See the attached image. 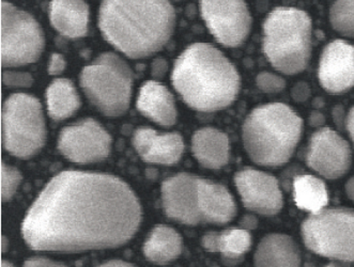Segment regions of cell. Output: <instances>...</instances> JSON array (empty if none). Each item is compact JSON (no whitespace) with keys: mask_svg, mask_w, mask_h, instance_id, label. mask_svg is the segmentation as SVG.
Wrapping results in <instances>:
<instances>
[{"mask_svg":"<svg viewBox=\"0 0 354 267\" xmlns=\"http://www.w3.org/2000/svg\"><path fill=\"white\" fill-rule=\"evenodd\" d=\"M140 219V202L118 177L64 171L43 189L21 232L35 250L83 253L121 246Z\"/></svg>","mask_w":354,"mask_h":267,"instance_id":"obj_1","label":"cell"},{"mask_svg":"<svg viewBox=\"0 0 354 267\" xmlns=\"http://www.w3.org/2000/svg\"><path fill=\"white\" fill-rule=\"evenodd\" d=\"M175 27V9L169 0H103L100 7L102 36L131 59L161 50Z\"/></svg>","mask_w":354,"mask_h":267,"instance_id":"obj_2","label":"cell"},{"mask_svg":"<svg viewBox=\"0 0 354 267\" xmlns=\"http://www.w3.org/2000/svg\"><path fill=\"white\" fill-rule=\"evenodd\" d=\"M175 90L191 108L213 112L230 106L240 90L234 64L208 43H194L176 60L171 73Z\"/></svg>","mask_w":354,"mask_h":267,"instance_id":"obj_3","label":"cell"},{"mask_svg":"<svg viewBox=\"0 0 354 267\" xmlns=\"http://www.w3.org/2000/svg\"><path fill=\"white\" fill-rule=\"evenodd\" d=\"M303 120L281 103L254 109L243 124L244 148L254 163L267 167L286 164L300 141Z\"/></svg>","mask_w":354,"mask_h":267,"instance_id":"obj_4","label":"cell"},{"mask_svg":"<svg viewBox=\"0 0 354 267\" xmlns=\"http://www.w3.org/2000/svg\"><path fill=\"white\" fill-rule=\"evenodd\" d=\"M312 21L295 8H277L263 25V52L272 66L283 74H298L310 56Z\"/></svg>","mask_w":354,"mask_h":267,"instance_id":"obj_5","label":"cell"},{"mask_svg":"<svg viewBox=\"0 0 354 267\" xmlns=\"http://www.w3.org/2000/svg\"><path fill=\"white\" fill-rule=\"evenodd\" d=\"M89 102L106 117H120L128 111L134 75L118 55L104 52L85 66L80 77Z\"/></svg>","mask_w":354,"mask_h":267,"instance_id":"obj_6","label":"cell"},{"mask_svg":"<svg viewBox=\"0 0 354 267\" xmlns=\"http://www.w3.org/2000/svg\"><path fill=\"white\" fill-rule=\"evenodd\" d=\"M46 128L40 101L26 93H15L3 107V144L19 159H30L44 147Z\"/></svg>","mask_w":354,"mask_h":267,"instance_id":"obj_7","label":"cell"},{"mask_svg":"<svg viewBox=\"0 0 354 267\" xmlns=\"http://www.w3.org/2000/svg\"><path fill=\"white\" fill-rule=\"evenodd\" d=\"M302 237L317 255L354 262V210L328 208L312 214L303 222Z\"/></svg>","mask_w":354,"mask_h":267,"instance_id":"obj_8","label":"cell"},{"mask_svg":"<svg viewBox=\"0 0 354 267\" xmlns=\"http://www.w3.org/2000/svg\"><path fill=\"white\" fill-rule=\"evenodd\" d=\"M45 46L40 24L12 3H1V66L15 68L38 61Z\"/></svg>","mask_w":354,"mask_h":267,"instance_id":"obj_9","label":"cell"},{"mask_svg":"<svg viewBox=\"0 0 354 267\" xmlns=\"http://www.w3.org/2000/svg\"><path fill=\"white\" fill-rule=\"evenodd\" d=\"M201 12L209 31L227 48L245 42L252 17L245 0H201Z\"/></svg>","mask_w":354,"mask_h":267,"instance_id":"obj_10","label":"cell"},{"mask_svg":"<svg viewBox=\"0 0 354 267\" xmlns=\"http://www.w3.org/2000/svg\"><path fill=\"white\" fill-rule=\"evenodd\" d=\"M111 135L99 122L90 118L66 126L58 138L60 153L73 163L103 161L111 153Z\"/></svg>","mask_w":354,"mask_h":267,"instance_id":"obj_11","label":"cell"},{"mask_svg":"<svg viewBox=\"0 0 354 267\" xmlns=\"http://www.w3.org/2000/svg\"><path fill=\"white\" fill-rule=\"evenodd\" d=\"M306 161L313 170L328 180H335L349 170L351 150L335 130L322 128L313 135Z\"/></svg>","mask_w":354,"mask_h":267,"instance_id":"obj_12","label":"cell"},{"mask_svg":"<svg viewBox=\"0 0 354 267\" xmlns=\"http://www.w3.org/2000/svg\"><path fill=\"white\" fill-rule=\"evenodd\" d=\"M234 183L243 206L260 215H277L283 208V195L279 181L273 175L244 169L234 175Z\"/></svg>","mask_w":354,"mask_h":267,"instance_id":"obj_13","label":"cell"},{"mask_svg":"<svg viewBox=\"0 0 354 267\" xmlns=\"http://www.w3.org/2000/svg\"><path fill=\"white\" fill-rule=\"evenodd\" d=\"M199 177L181 173L169 177L162 186V200L166 215L185 225L201 222L198 210Z\"/></svg>","mask_w":354,"mask_h":267,"instance_id":"obj_14","label":"cell"},{"mask_svg":"<svg viewBox=\"0 0 354 267\" xmlns=\"http://www.w3.org/2000/svg\"><path fill=\"white\" fill-rule=\"evenodd\" d=\"M319 81L330 93H342L354 86V46L342 40L330 42L319 64Z\"/></svg>","mask_w":354,"mask_h":267,"instance_id":"obj_15","label":"cell"},{"mask_svg":"<svg viewBox=\"0 0 354 267\" xmlns=\"http://www.w3.org/2000/svg\"><path fill=\"white\" fill-rule=\"evenodd\" d=\"M132 142L138 155L148 163L173 165L180 161L185 151V142L180 134H160L150 128L135 130Z\"/></svg>","mask_w":354,"mask_h":267,"instance_id":"obj_16","label":"cell"},{"mask_svg":"<svg viewBox=\"0 0 354 267\" xmlns=\"http://www.w3.org/2000/svg\"><path fill=\"white\" fill-rule=\"evenodd\" d=\"M136 107L145 117L160 126H171L177 122L175 97L163 83L146 81L140 88Z\"/></svg>","mask_w":354,"mask_h":267,"instance_id":"obj_17","label":"cell"},{"mask_svg":"<svg viewBox=\"0 0 354 267\" xmlns=\"http://www.w3.org/2000/svg\"><path fill=\"white\" fill-rule=\"evenodd\" d=\"M198 210L201 221L224 225L234 219L236 206L226 187L199 177Z\"/></svg>","mask_w":354,"mask_h":267,"instance_id":"obj_18","label":"cell"},{"mask_svg":"<svg viewBox=\"0 0 354 267\" xmlns=\"http://www.w3.org/2000/svg\"><path fill=\"white\" fill-rule=\"evenodd\" d=\"M89 6L84 0H52L50 21L53 28L68 39L83 38L89 27Z\"/></svg>","mask_w":354,"mask_h":267,"instance_id":"obj_19","label":"cell"},{"mask_svg":"<svg viewBox=\"0 0 354 267\" xmlns=\"http://www.w3.org/2000/svg\"><path fill=\"white\" fill-rule=\"evenodd\" d=\"M254 262L256 267H301V253L290 237L274 233L261 239Z\"/></svg>","mask_w":354,"mask_h":267,"instance_id":"obj_20","label":"cell"},{"mask_svg":"<svg viewBox=\"0 0 354 267\" xmlns=\"http://www.w3.org/2000/svg\"><path fill=\"white\" fill-rule=\"evenodd\" d=\"M192 152L205 168L220 169L230 161V139L216 128H201L192 138Z\"/></svg>","mask_w":354,"mask_h":267,"instance_id":"obj_21","label":"cell"},{"mask_svg":"<svg viewBox=\"0 0 354 267\" xmlns=\"http://www.w3.org/2000/svg\"><path fill=\"white\" fill-rule=\"evenodd\" d=\"M46 103L50 118L55 121L66 120L73 116L81 107V99L71 81L55 79L46 90Z\"/></svg>","mask_w":354,"mask_h":267,"instance_id":"obj_22","label":"cell"},{"mask_svg":"<svg viewBox=\"0 0 354 267\" xmlns=\"http://www.w3.org/2000/svg\"><path fill=\"white\" fill-rule=\"evenodd\" d=\"M182 239L171 228L156 227L144 246L146 258L156 264H167L181 255Z\"/></svg>","mask_w":354,"mask_h":267,"instance_id":"obj_23","label":"cell"},{"mask_svg":"<svg viewBox=\"0 0 354 267\" xmlns=\"http://www.w3.org/2000/svg\"><path fill=\"white\" fill-rule=\"evenodd\" d=\"M293 199L301 210L318 213L328 206V189L324 181L314 175H298L293 180Z\"/></svg>","mask_w":354,"mask_h":267,"instance_id":"obj_24","label":"cell"},{"mask_svg":"<svg viewBox=\"0 0 354 267\" xmlns=\"http://www.w3.org/2000/svg\"><path fill=\"white\" fill-rule=\"evenodd\" d=\"M203 246L211 253H221L230 260L245 255L252 246V235L246 230L230 229L221 235L210 233L203 239Z\"/></svg>","mask_w":354,"mask_h":267,"instance_id":"obj_25","label":"cell"},{"mask_svg":"<svg viewBox=\"0 0 354 267\" xmlns=\"http://www.w3.org/2000/svg\"><path fill=\"white\" fill-rule=\"evenodd\" d=\"M332 27L346 37H354V0H337L330 11Z\"/></svg>","mask_w":354,"mask_h":267,"instance_id":"obj_26","label":"cell"},{"mask_svg":"<svg viewBox=\"0 0 354 267\" xmlns=\"http://www.w3.org/2000/svg\"><path fill=\"white\" fill-rule=\"evenodd\" d=\"M21 177L17 169L1 164V198L7 201L12 198L21 183Z\"/></svg>","mask_w":354,"mask_h":267,"instance_id":"obj_27","label":"cell"},{"mask_svg":"<svg viewBox=\"0 0 354 267\" xmlns=\"http://www.w3.org/2000/svg\"><path fill=\"white\" fill-rule=\"evenodd\" d=\"M258 87L268 93L279 92L285 87V81L279 76L271 73H261L257 77Z\"/></svg>","mask_w":354,"mask_h":267,"instance_id":"obj_28","label":"cell"},{"mask_svg":"<svg viewBox=\"0 0 354 267\" xmlns=\"http://www.w3.org/2000/svg\"><path fill=\"white\" fill-rule=\"evenodd\" d=\"M3 81L8 87H31L33 79L30 74L17 73V72H5Z\"/></svg>","mask_w":354,"mask_h":267,"instance_id":"obj_29","label":"cell"},{"mask_svg":"<svg viewBox=\"0 0 354 267\" xmlns=\"http://www.w3.org/2000/svg\"><path fill=\"white\" fill-rule=\"evenodd\" d=\"M66 60L60 54H53L48 62V74L53 76L60 75L66 70Z\"/></svg>","mask_w":354,"mask_h":267,"instance_id":"obj_30","label":"cell"},{"mask_svg":"<svg viewBox=\"0 0 354 267\" xmlns=\"http://www.w3.org/2000/svg\"><path fill=\"white\" fill-rule=\"evenodd\" d=\"M24 267H66L62 263L54 262L44 258H35L25 262Z\"/></svg>","mask_w":354,"mask_h":267,"instance_id":"obj_31","label":"cell"},{"mask_svg":"<svg viewBox=\"0 0 354 267\" xmlns=\"http://www.w3.org/2000/svg\"><path fill=\"white\" fill-rule=\"evenodd\" d=\"M347 128L349 130L350 137L354 144V107L350 110L349 116H348Z\"/></svg>","mask_w":354,"mask_h":267,"instance_id":"obj_32","label":"cell"},{"mask_svg":"<svg viewBox=\"0 0 354 267\" xmlns=\"http://www.w3.org/2000/svg\"><path fill=\"white\" fill-rule=\"evenodd\" d=\"M166 68L167 66H166L165 61H163V60H156L153 64V75L158 76V74H160L158 71H161V74L165 73Z\"/></svg>","mask_w":354,"mask_h":267,"instance_id":"obj_33","label":"cell"},{"mask_svg":"<svg viewBox=\"0 0 354 267\" xmlns=\"http://www.w3.org/2000/svg\"><path fill=\"white\" fill-rule=\"evenodd\" d=\"M99 267H135L129 263L123 262V261H109V262L104 263V264L100 265Z\"/></svg>","mask_w":354,"mask_h":267,"instance_id":"obj_34","label":"cell"},{"mask_svg":"<svg viewBox=\"0 0 354 267\" xmlns=\"http://www.w3.org/2000/svg\"><path fill=\"white\" fill-rule=\"evenodd\" d=\"M346 192L349 199H351L352 201L354 202V177L350 179L346 184Z\"/></svg>","mask_w":354,"mask_h":267,"instance_id":"obj_35","label":"cell"},{"mask_svg":"<svg viewBox=\"0 0 354 267\" xmlns=\"http://www.w3.org/2000/svg\"><path fill=\"white\" fill-rule=\"evenodd\" d=\"M1 267H13V265L3 261V262L1 263Z\"/></svg>","mask_w":354,"mask_h":267,"instance_id":"obj_36","label":"cell"},{"mask_svg":"<svg viewBox=\"0 0 354 267\" xmlns=\"http://www.w3.org/2000/svg\"><path fill=\"white\" fill-rule=\"evenodd\" d=\"M324 267H339V266H338V265H336V264H328V265H326V266H324Z\"/></svg>","mask_w":354,"mask_h":267,"instance_id":"obj_37","label":"cell"},{"mask_svg":"<svg viewBox=\"0 0 354 267\" xmlns=\"http://www.w3.org/2000/svg\"><path fill=\"white\" fill-rule=\"evenodd\" d=\"M176 1H179V0H176Z\"/></svg>","mask_w":354,"mask_h":267,"instance_id":"obj_38","label":"cell"}]
</instances>
